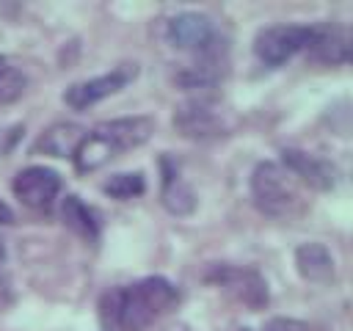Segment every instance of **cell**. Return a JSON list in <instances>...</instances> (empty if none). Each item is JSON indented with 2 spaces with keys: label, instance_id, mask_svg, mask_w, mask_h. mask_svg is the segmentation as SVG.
Here are the masks:
<instances>
[{
  "label": "cell",
  "instance_id": "1",
  "mask_svg": "<svg viewBox=\"0 0 353 331\" xmlns=\"http://www.w3.org/2000/svg\"><path fill=\"white\" fill-rule=\"evenodd\" d=\"M179 301L176 287L163 276H149L127 287L108 290L99 301L102 325L110 331H143Z\"/></svg>",
  "mask_w": 353,
  "mask_h": 331
},
{
  "label": "cell",
  "instance_id": "2",
  "mask_svg": "<svg viewBox=\"0 0 353 331\" xmlns=\"http://www.w3.org/2000/svg\"><path fill=\"white\" fill-rule=\"evenodd\" d=\"M251 196L259 212L270 218H295L303 210L295 177L273 160H265L251 174Z\"/></svg>",
  "mask_w": 353,
  "mask_h": 331
},
{
  "label": "cell",
  "instance_id": "3",
  "mask_svg": "<svg viewBox=\"0 0 353 331\" xmlns=\"http://www.w3.org/2000/svg\"><path fill=\"white\" fill-rule=\"evenodd\" d=\"M174 127L182 138L190 141H210L218 135H226L234 127V119L229 110H223L221 102L199 97L188 99L174 110Z\"/></svg>",
  "mask_w": 353,
  "mask_h": 331
},
{
  "label": "cell",
  "instance_id": "4",
  "mask_svg": "<svg viewBox=\"0 0 353 331\" xmlns=\"http://www.w3.org/2000/svg\"><path fill=\"white\" fill-rule=\"evenodd\" d=\"M314 36V28L309 25H270L262 28L254 39V55L265 66H281L292 55L309 47Z\"/></svg>",
  "mask_w": 353,
  "mask_h": 331
},
{
  "label": "cell",
  "instance_id": "5",
  "mask_svg": "<svg viewBox=\"0 0 353 331\" xmlns=\"http://www.w3.org/2000/svg\"><path fill=\"white\" fill-rule=\"evenodd\" d=\"M207 281L226 290L234 301H240L248 309H262L268 303V281L254 268H237V265H212L204 273Z\"/></svg>",
  "mask_w": 353,
  "mask_h": 331
},
{
  "label": "cell",
  "instance_id": "6",
  "mask_svg": "<svg viewBox=\"0 0 353 331\" xmlns=\"http://www.w3.org/2000/svg\"><path fill=\"white\" fill-rule=\"evenodd\" d=\"M138 74V66L135 63H121L116 66L113 72L108 74H99V77H91V80H83V83H74L63 91V102L74 110H85L91 105H97L99 99L121 91L127 83H132Z\"/></svg>",
  "mask_w": 353,
  "mask_h": 331
},
{
  "label": "cell",
  "instance_id": "7",
  "mask_svg": "<svg viewBox=\"0 0 353 331\" xmlns=\"http://www.w3.org/2000/svg\"><path fill=\"white\" fill-rule=\"evenodd\" d=\"M165 36L171 41V47L176 50H188V52H210L215 44V25L210 17L196 14V11H182L176 17L168 19Z\"/></svg>",
  "mask_w": 353,
  "mask_h": 331
},
{
  "label": "cell",
  "instance_id": "8",
  "mask_svg": "<svg viewBox=\"0 0 353 331\" xmlns=\"http://www.w3.org/2000/svg\"><path fill=\"white\" fill-rule=\"evenodd\" d=\"M14 196L30 207V210H47L52 207L58 190H61V177L58 171L52 168H44V166H30V168H22L17 177H14Z\"/></svg>",
  "mask_w": 353,
  "mask_h": 331
},
{
  "label": "cell",
  "instance_id": "9",
  "mask_svg": "<svg viewBox=\"0 0 353 331\" xmlns=\"http://www.w3.org/2000/svg\"><path fill=\"white\" fill-rule=\"evenodd\" d=\"M281 166L298 177L301 182H306L309 188L314 190H331L336 185V168L309 152H301V149H284L281 152Z\"/></svg>",
  "mask_w": 353,
  "mask_h": 331
},
{
  "label": "cell",
  "instance_id": "10",
  "mask_svg": "<svg viewBox=\"0 0 353 331\" xmlns=\"http://www.w3.org/2000/svg\"><path fill=\"white\" fill-rule=\"evenodd\" d=\"M94 132H99L119 154V152H127V149H135V146L146 143L154 132V121L149 116H127V119L102 121V124L94 127Z\"/></svg>",
  "mask_w": 353,
  "mask_h": 331
},
{
  "label": "cell",
  "instance_id": "11",
  "mask_svg": "<svg viewBox=\"0 0 353 331\" xmlns=\"http://www.w3.org/2000/svg\"><path fill=\"white\" fill-rule=\"evenodd\" d=\"M295 268L312 284H328L336 273L334 257L323 243H301L295 248Z\"/></svg>",
  "mask_w": 353,
  "mask_h": 331
},
{
  "label": "cell",
  "instance_id": "12",
  "mask_svg": "<svg viewBox=\"0 0 353 331\" xmlns=\"http://www.w3.org/2000/svg\"><path fill=\"white\" fill-rule=\"evenodd\" d=\"M309 58L317 63H345L350 58V41L342 28H314V36L306 47Z\"/></svg>",
  "mask_w": 353,
  "mask_h": 331
},
{
  "label": "cell",
  "instance_id": "13",
  "mask_svg": "<svg viewBox=\"0 0 353 331\" xmlns=\"http://www.w3.org/2000/svg\"><path fill=\"white\" fill-rule=\"evenodd\" d=\"M83 138H85L83 127H77L72 121H61V124H52L50 130H44V135L33 143V152L50 154V157H74Z\"/></svg>",
  "mask_w": 353,
  "mask_h": 331
},
{
  "label": "cell",
  "instance_id": "14",
  "mask_svg": "<svg viewBox=\"0 0 353 331\" xmlns=\"http://www.w3.org/2000/svg\"><path fill=\"white\" fill-rule=\"evenodd\" d=\"M116 157V149L99 135V132H85L83 143L77 146L74 152V168L80 174H91V171H99L105 163H110Z\"/></svg>",
  "mask_w": 353,
  "mask_h": 331
},
{
  "label": "cell",
  "instance_id": "15",
  "mask_svg": "<svg viewBox=\"0 0 353 331\" xmlns=\"http://www.w3.org/2000/svg\"><path fill=\"white\" fill-rule=\"evenodd\" d=\"M163 166H165V179H163V204H165V210L174 212V215H190L196 210V193L176 174V168H168V160H163Z\"/></svg>",
  "mask_w": 353,
  "mask_h": 331
},
{
  "label": "cell",
  "instance_id": "16",
  "mask_svg": "<svg viewBox=\"0 0 353 331\" xmlns=\"http://www.w3.org/2000/svg\"><path fill=\"white\" fill-rule=\"evenodd\" d=\"M61 215H63V223H66L74 234H80V237H85V240H97V237H99V218H97V212H94L85 201H80L77 196H66V199H63Z\"/></svg>",
  "mask_w": 353,
  "mask_h": 331
},
{
  "label": "cell",
  "instance_id": "17",
  "mask_svg": "<svg viewBox=\"0 0 353 331\" xmlns=\"http://www.w3.org/2000/svg\"><path fill=\"white\" fill-rule=\"evenodd\" d=\"M143 188H146V182H143V174L141 171H132V174H113L105 185H102V190L108 193V196H113V199H132V196H141L143 193Z\"/></svg>",
  "mask_w": 353,
  "mask_h": 331
},
{
  "label": "cell",
  "instance_id": "18",
  "mask_svg": "<svg viewBox=\"0 0 353 331\" xmlns=\"http://www.w3.org/2000/svg\"><path fill=\"white\" fill-rule=\"evenodd\" d=\"M25 86H28L25 74L19 69H14V66H6L0 72V105L17 102L22 97V91H25Z\"/></svg>",
  "mask_w": 353,
  "mask_h": 331
},
{
  "label": "cell",
  "instance_id": "19",
  "mask_svg": "<svg viewBox=\"0 0 353 331\" xmlns=\"http://www.w3.org/2000/svg\"><path fill=\"white\" fill-rule=\"evenodd\" d=\"M259 331H309V325L303 320H295V317H273Z\"/></svg>",
  "mask_w": 353,
  "mask_h": 331
},
{
  "label": "cell",
  "instance_id": "20",
  "mask_svg": "<svg viewBox=\"0 0 353 331\" xmlns=\"http://www.w3.org/2000/svg\"><path fill=\"white\" fill-rule=\"evenodd\" d=\"M0 223L3 226H8V223H14V210L0 199Z\"/></svg>",
  "mask_w": 353,
  "mask_h": 331
},
{
  "label": "cell",
  "instance_id": "21",
  "mask_svg": "<svg viewBox=\"0 0 353 331\" xmlns=\"http://www.w3.org/2000/svg\"><path fill=\"white\" fill-rule=\"evenodd\" d=\"M3 257H6V248H3V240H0V262H3Z\"/></svg>",
  "mask_w": 353,
  "mask_h": 331
},
{
  "label": "cell",
  "instance_id": "22",
  "mask_svg": "<svg viewBox=\"0 0 353 331\" xmlns=\"http://www.w3.org/2000/svg\"><path fill=\"white\" fill-rule=\"evenodd\" d=\"M3 69H6V58L0 55V72H3Z\"/></svg>",
  "mask_w": 353,
  "mask_h": 331
}]
</instances>
